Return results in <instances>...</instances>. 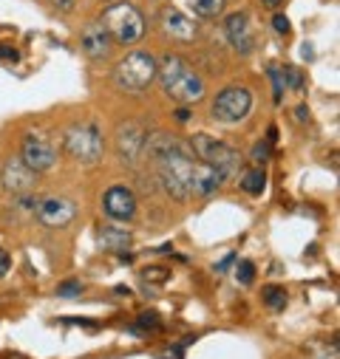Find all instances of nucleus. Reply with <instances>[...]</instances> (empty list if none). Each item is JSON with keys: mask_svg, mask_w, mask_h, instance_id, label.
Returning <instances> with one entry per match:
<instances>
[{"mask_svg": "<svg viewBox=\"0 0 340 359\" xmlns=\"http://www.w3.org/2000/svg\"><path fill=\"white\" fill-rule=\"evenodd\" d=\"M176 119H179V122H188V119H190V111H188V108H179V111H176Z\"/></svg>", "mask_w": 340, "mask_h": 359, "instance_id": "nucleus-34", "label": "nucleus"}, {"mask_svg": "<svg viewBox=\"0 0 340 359\" xmlns=\"http://www.w3.org/2000/svg\"><path fill=\"white\" fill-rule=\"evenodd\" d=\"M281 79H284V88H289V91H301L303 88V74H301V68H295V65H287L284 71H281Z\"/></svg>", "mask_w": 340, "mask_h": 359, "instance_id": "nucleus-21", "label": "nucleus"}, {"mask_svg": "<svg viewBox=\"0 0 340 359\" xmlns=\"http://www.w3.org/2000/svg\"><path fill=\"white\" fill-rule=\"evenodd\" d=\"M167 359H182V348H174V351L167 353Z\"/></svg>", "mask_w": 340, "mask_h": 359, "instance_id": "nucleus-35", "label": "nucleus"}, {"mask_svg": "<svg viewBox=\"0 0 340 359\" xmlns=\"http://www.w3.org/2000/svg\"><path fill=\"white\" fill-rule=\"evenodd\" d=\"M100 243L105 249H125L131 243V235L125 229H117V226H105L103 235H100Z\"/></svg>", "mask_w": 340, "mask_h": 359, "instance_id": "nucleus-18", "label": "nucleus"}, {"mask_svg": "<svg viewBox=\"0 0 340 359\" xmlns=\"http://www.w3.org/2000/svg\"><path fill=\"white\" fill-rule=\"evenodd\" d=\"M105 4H111V0H105Z\"/></svg>", "mask_w": 340, "mask_h": 359, "instance_id": "nucleus-37", "label": "nucleus"}, {"mask_svg": "<svg viewBox=\"0 0 340 359\" xmlns=\"http://www.w3.org/2000/svg\"><path fill=\"white\" fill-rule=\"evenodd\" d=\"M241 190L247 193V196H261L264 190H267V172L261 170V167H252V170H244L241 172Z\"/></svg>", "mask_w": 340, "mask_h": 359, "instance_id": "nucleus-17", "label": "nucleus"}, {"mask_svg": "<svg viewBox=\"0 0 340 359\" xmlns=\"http://www.w3.org/2000/svg\"><path fill=\"white\" fill-rule=\"evenodd\" d=\"M224 34H227L230 46H233L238 54H252V48H255V34H252V29H249L247 12H233V15L224 20Z\"/></svg>", "mask_w": 340, "mask_h": 359, "instance_id": "nucleus-14", "label": "nucleus"}, {"mask_svg": "<svg viewBox=\"0 0 340 359\" xmlns=\"http://www.w3.org/2000/svg\"><path fill=\"white\" fill-rule=\"evenodd\" d=\"M261 294H264V303H267L273 311H281V309L287 306V289H284V286H267Z\"/></svg>", "mask_w": 340, "mask_h": 359, "instance_id": "nucleus-20", "label": "nucleus"}, {"mask_svg": "<svg viewBox=\"0 0 340 359\" xmlns=\"http://www.w3.org/2000/svg\"><path fill=\"white\" fill-rule=\"evenodd\" d=\"M190 6L199 18H218L227 6V0H190Z\"/></svg>", "mask_w": 340, "mask_h": 359, "instance_id": "nucleus-19", "label": "nucleus"}, {"mask_svg": "<svg viewBox=\"0 0 340 359\" xmlns=\"http://www.w3.org/2000/svg\"><path fill=\"white\" fill-rule=\"evenodd\" d=\"M103 210H105V215L111 221H131L136 215V196H133V190L131 187H122V184L105 190Z\"/></svg>", "mask_w": 340, "mask_h": 359, "instance_id": "nucleus-11", "label": "nucleus"}, {"mask_svg": "<svg viewBox=\"0 0 340 359\" xmlns=\"http://www.w3.org/2000/svg\"><path fill=\"white\" fill-rule=\"evenodd\" d=\"M54 6H60L63 12H71L74 9V0H54Z\"/></svg>", "mask_w": 340, "mask_h": 359, "instance_id": "nucleus-32", "label": "nucleus"}, {"mask_svg": "<svg viewBox=\"0 0 340 359\" xmlns=\"http://www.w3.org/2000/svg\"><path fill=\"white\" fill-rule=\"evenodd\" d=\"M275 139H278V128H275V125H270V130H267V142H270V144H275Z\"/></svg>", "mask_w": 340, "mask_h": 359, "instance_id": "nucleus-33", "label": "nucleus"}, {"mask_svg": "<svg viewBox=\"0 0 340 359\" xmlns=\"http://www.w3.org/2000/svg\"><path fill=\"white\" fill-rule=\"evenodd\" d=\"M79 46H82L85 57H89V60H97V62L108 60L111 51H114V40H111V34L105 32V26H103L100 20H91L89 26L82 29V34H79Z\"/></svg>", "mask_w": 340, "mask_h": 359, "instance_id": "nucleus-10", "label": "nucleus"}, {"mask_svg": "<svg viewBox=\"0 0 340 359\" xmlns=\"http://www.w3.org/2000/svg\"><path fill=\"white\" fill-rule=\"evenodd\" d=\"M139 328L142 331H159V314H153V311L139 314Z\"/></svg>", "mask_w": 340, "mask_h": 359, "instance_id": "nucleus-26", "label": "nucleus"}, {"mask_svg": "<svg viewBox=\"0 0 340 359\" xmlns=\"http://www.w3.org/2000/svg\"><path fill=\"white\" fill-rule=\"evenodd\" d=\"M295 119H298V122H309V108H306V105H298V108H295Z\"/></svg>", "mask_w": 340, "mask_h": 359, "instance_id": "nucleus-30", "label": "nucleus"}, {"mask_svg": "<svg viewBox=\"0 0 340 359\" xmlns=\"http://www.w3.org/2000/svg\"><path fill=\"white\" fill-rule=\"evenodd\" d=\"M235 278H238L241 286H252V280H255V263H252V260H238Z\"/></svg>", "mask_w": 340, "mask_h": 359, "instance_id": "nucleus-22", "label": "nucleus"}, {"mask_svg": "<svg viewBox=\"0 0 340 359\" xmlns=\"http://www.w3.org/2000/svg\"><path fill=\"white\" fill-rule=\"evenodd\" d=\"M65 153L82 164H94L103 158V150H105V142H103V130L94 125V122H82V125H71L65 130Z\"/></svg>", "mask_w": 340, "mask_h": 359, "instance_id": "nucleus-6", "label": "nucleus"}, {"mask_svg": "<svg viewBox=\"0 0 340 359\" xmlns=\"http://www.w3.org/2000/svg\"><path fill=\"white\" fill-rule=\"evenodd\" d=\"M156 79V57L148 51H131L114 65V85L125 94H142Z\"/></svg>", "mask_w": 340, "mask_h": 359, "instance_id": "nucleus-4", "label": "nucleus"}, {"mask_svg": "<svg viewBox=\"0 0 340 359\" xmlns=\"http://www.w3.org/2000/svg\"><path fill=\"white\" fill-rule=\"evenodd\" d=\"M273 29H275L278 34H289V20H287L284 15H275V18H273Z\"/></svg>", "mask_w": 340, "mask_h": 359, "instance_id": "nucleus-29", "label": "nucleus"}, {"mask_svg": "<svg viewBox=\"0 0 340 359\" xmlns=\"http://www.w3.org/2000/svg\"><path fill=\"white\" fill-rule=\"evenodd\" d=\"M221 184H224V175H221L216 167H210V164H204V161L196 158L193 175H190V196L207 198V196H213Z\"/></svg>", "mask_w": 340, "mask_h": 359, "instance_id": "nucleus-16", "label": "nucleus"}, {"mask_svg": "<svg viewBox=\"0 0 340 359\" xmlns=\"http://www.w3.org/2000/svg\"><path fill=\"white\" fill-rule=\"evenodd\" d=\"M148 278L156 280V283H164V280L170 278V272H167V269H159V266H156V269H145V280H148Z\"/></svg>", "mask_w": 340, "mask_h": 359, "instance_id": "nucleus-27", "label": "nucleus"}, {"mask_svg": "<svg viewBox=\"0 0 340 359\" xmlns=\"http://www.w3.org/2000/svg\"><path fill=\"white\" fill-rule=\"evenodd\" d=\"M145 150L153 158L159 184L164 187V193L176 201H185L190 196V175H193V164H196L190 144L170 139L164 133H156V136L145 139Z\"/></svg>", "mask_w": 340, "mask_h": 359, "instance_id": "nucleus-1", "label": "nucleus"}, {"mask_svg": "<svg viewBox=\"0 0 340 359\" xmlns=\"http://www.w3.org/2000/svg\"><path fill=\"white\" fill-rule=\"evenodd\" d=\"M100 23L105 26V32L111 34L114 43L119 46H136L145 37V15L131 4V0H111L103 9Z\"/></svg>", "mask_w": 340, "mask_h": 359, "instance_id": "nucleus-3", "label": "nucleus"}, {"mask_svg": "<svg viewBox=\"0 0 340 359\" xmlns=\"http://www.w3.org/2000/svg\"><path fill=\"white\" fill-rule=\"evenodd\" d=\"M284 4V0H264V6H270V9H278Z\"/></svg>", "mask_w": 340, "mask_h": 359, "instance_id": "nucleus-36", "label": "nucleus"}, {"mask_svg": "<svg viewBox=\"0 0 340 359\" xmlns=\"http://www.w3.org/2000/svg\"><path fill=\"white\" fill-rule=\"evenodd\" d=\"M213 119L224 122V125H235L241 119H247V114L252 111V94L244 85H230L224 91H218V97L213 100Z\"/></svg>", "mask_w": 340, "mask_h": 359, "instance_id": "nucleus-7", "label": "nucleus"}, {"mask_svg": "<svg viewBox=\"0 0 340 359\" xmlns=\"http://www.w3.org/2000/svg\"><path fill=\"white\" fill-rule=\"evenodd\" d=\"M162 32L170 40H179V43H190L196 37V23L176 6H164L162 9Z\"/></svg>", "mask_w": 340, "mask_h": 359, "instance_id": "nucleus-15", "label": "nucleus"}, {"mask_svg": "<svg viewBox=\"0 0 340 359\" xmlns=\"http://www.w3.org/2000/svg\"><path fill=\"white\" fill-rule=\"evenodd\" d=\"M4 187L9 190V193H15V196H26L32 187H34V182H37V172L29 167V164H23V158L18 156V158H9L6 161V167H4Z\"/></svg>", "mask_w": 340, "mask_h": 359, "instance_id": "nucleus-13", "label": "nucleus"}, {"mask_svg": "<svg viewBox=\"0 0 340 359\" xmlns=\"http://www.w3.org/2000/svg\"><path fill=\"white\" fill-rule=\"evenodd\" d=\"M145 128L136 125V122H125L119 130H117V153L125 164H136V158L142 156L145 150Z\"/></svg>", "mask_w": 340, "mask_h": 359, "instance_id": "nucleus-12", "label": "nucleus"}, {"mask_svg": "<svg viewBox=\"0 0 340 359\" xmlns=\"http://www.w3.org/2000/svg\"><path fill=\"white\" fill-rule=\"evenodd\" d=\"M12 272V255L6 249H0V278Z\"/></svg>", "mask_w": 340, "mask_h": 359, "instance_id": "nucleus-28", "label": "nucleus"}, {"mask_svg": "<svg viewBox=\"0 0 340 359\" xmlns=\"http://www.w3.org/2000/svg\"><path fill=\"white\" fill-rule=\"evenodd\" d=\"M270 79H273V97H275V102H281L284 100V79H281V68H270Z\"/></svg>", "mask_w": 340, "mask_h": 359, "instance_id": "nucleus-25", "label": "nucleus"}, {"mask_svg": "<svg viewBox=\"0 0 340 359\" xmlns=\"http://www.w3.org/2000/svg\"><path fill=\"white\" fill-rule=\"evenodd\" d=\"M270 156H273V144H270L267 139H264V142H255V144H252V153H249V158H252L255 164H259V167H261V164H267V161H270Z\"/></svg>", "mask_w": 340, "mask_h": 359, "instance_id": "nucleus-23", "label": "nucleus"}, {"mask_svg": "<svg viewBox=\"0 0 340 359\" xmlns=\"http://www.w3.org/2000/svg\"><path fill=\"white\" fill-rule=\"evenodd\" d=\"M37 221L48 229H60V226H68L74 218H77V204L68 201V198H43L37 207Z\"/></svg>", "mask_w": 340, "mask_h": 359, "instance_id": "nucleus-9", "label": "nucleus"}, {"mask_svg": "<svg viewBox=\"0 0 340 359\" xmlns=\"http://www.w3.org/2000/svg\"><path fill=\"white\" fill-rule=\"evenodd\" d=\"M230 263H235V255H227V257H224V260H221V263L216 266V272H224V269H227Z\"/></svg>", "mask_w": 340, "mask_h": 359, "instance_id": "nucleus-31", "label": "nucleus"}, {"mask_svg": "<svg viewBox=\"0 0 340 359\" xmlns=\"http://www.w3.org/2000/svg\"><path fill=\"white\" fill-rule=\"evenodd\" d=\"M156 79L162 91L179 105H193L204 100L207 91L202 74L182 54H164L162 60H156Z\"/></svg>", "mask_w": 340, "mask_h": 359, "instance_id": "nucleus-2", "label": "nucleus"}, {"mask_svg": "<svg viewBox=\"0 0 340 359\" xmlns=\"http://www.w3.org/2000/svg\"><path fill=\"white\" fill-rule=\"evenodd\" d=\"M20 158H23V164H29L34 172H46V170L54 167L57 150H54V144H51L46 136H40V133H26V136H23V147H20Z\"/></svg>", "mask_w": 340, "mask_h": 359, "instance_id": "nucleus-8", "label": "nucleus"}, {"mask_svg": "<svg viewBox=\"0 0 340 359\" xmlns=\"http://www.w3.org/2000/svg\"><path fill=\"white\" fill-rule=\"evenodd\" d=\"M79 292H82V283L79 280H65V283L57 286V294L60 297H77Z\"/></svg>", "mask_w": 340, "mask_h": 359, "instance_id": "nucleus-24", "label": "nucleus"}, {"mask_svg": "<svg viewBox=\"0 0 340 359\" xmlns=\"http://www.w3.org/2000/svg\"><path fill=\"white\" fill-rule=\"evenodd\" d=\"M190 150H193V156L199 161L216 167L224 175V182H227V178H233L238 172V167H241V153L235 147H230L227 142L216 139V136H207V133L193 136V147Z\"/></svg>", "mask_w": 340, "mask_h": 359, "instance_id": "nucleus-5", "label": "nucleus"}]
</instances>
